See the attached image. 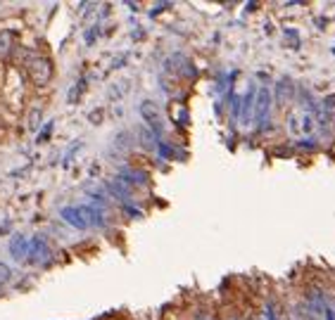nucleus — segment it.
Wrapping results in <instances>:
<instances>
[{
    "label": "nucleus",
    "instance_id": "nucleus-1",
    "mask_svg": "<svg viewBox=\"0 0 335 320\" xmlns=\"http://www.w3.org/2000/svg\"><path fill=\"white\" fill-rule=\"evenodd\" d=\"M273 92L269 88H259L257 90V126L259 128H267V119H269V111H271V102H273Z\"/></svg>",
    "mask_w": 335,
    "mask_h": 320
},
{
    "label": "nucleus",
    "instance_id": "nucleus-2",
    "mask_svg": "<svg viewBox=\"0 0 335 320\" xmlns=\"http://www.w3.org/2000/svg\"><path fill=\"white\" fill-rule=\"evenodd\" d=\"M140 117L145 119V123L150 126L152 133L162 136V117H160V109H157V105L152 100H145L143 105H140Z\"/></svg>",
    "mask_w": 335,
    "mask_h": 320
},
{
    "label": "nucleus",
    "instance_id": "nucleus-3",
    "mask_svg": "<svg viewBox=\"0 0 335 320\" xmlns=\"http://www.w3.org/2000/svg\"><path fill=\"white\" fill-rule=\"evenodd\" d=\"M60 216H62L64 221H67L72 228H76V230L91 228V223H88V218H86V214H83V209H81V206H64V209H60Z\"/></svg>",
    "mask_w": 335,
    "mask_h": 320
},
{
    "label": "nucleus",
    "instance_id": "nucleus-4",
    "mask_svg": "<svg viewBox=\"0 0 335 320\" xmlns=\"http://www.w3.org/2000/svg\"><path fill=\"white\" fill-rule=\"evenodd\" d=\"M29 261L31 263H41V266H45L50 261V247H48V242L43 240V237H33L31 240V252H29Z\"/></svg>",
    "mask_w": 335,
    "mask_h": 320
},
{
    "label": "nucleus",
    "instance_id": "nucleus-5",
    "mask_svg": "<svg viewBox=\"0 0 335 320\" xmlns=\"http://www.w3.org/2000/svg\"><path fill=\"white\" fill-rule=\"evenodd\" d=\"M29 252H31V240L24 235H14L10 242V254L14 261H29Z\"/></svg>",
    "mask_w": 335,
    "mask_h": 320
},
{
    "label": "nucleus",
    "instance_id": "nucleus-6",
    "mask_svg": "<svg viewBox=\"0 0 335 320\" xmlns=\"http://www.w3.org/2000/svg\"><path fill=\"white\" fill-rule=\"evenodd\" d=\"M29 69H31V76L38 83H45V81L50 79V74H52V67H50V62L45 60V57H33V60L29 62Z\"/></svg>",
    "mask_w": 335,
    "mask_h": 320
},
{
    "label": "nucleus",
    "instance_id": "nucleus-7",
    "mask_svg": "<svg viewBox=\"0 0 335 320\" xmlns=\"http://www.w3.org/2000/svg\"><path fill=\"white\" fill-rule=\"evenodd\" d=\"M117 178L126 185H148V176L138 168H121Z\"/></svg>",
    "mask_w": 335,
    "mask_h": 320
},
{
    "label": "nucleus",
    "instance_id": "nucleus-8",
    "mask_svg": "<svg viewBox=\"0 0 335 320\" xmlns=\"http://www.w3.org/2000/svg\"><path fill=\"white\" fill-rule=\"evenodd\" d=\"M255 102H257V90L255 88H250V90L245 92L242 109H240V121L242 123H250V119H252V109H255Z\"/></svg>",
    "mask_w": 335,
    "mask_h": 320
},
{
    "label": "nucleus",
    "instance_id": "nucleus-9",
    "mask_svg": "<svg viewBox=\"0 0 335 320\" xmlns=\"http://www.w3.org/2000/svg\"><path fill=\"white\" fill-rule=\"evenodd\" d=\"M107 187H110V192H112V197H117L119 202L121 204H129V199H131V187L126 183H121V180H112L110 185H107Z\"/></svg>",
    "mask_w": 335,
    "mask_h": 320
},
{
    "label": "nucleus",
    "instance_id": "nucleus-10",
    "mask_svg": "<svg viewBox=\"0 0 335 320\" xmlns=\"http://www.w3.org/2000/svg\"><path fill=\"white\" fill-rule=\"evenodd\" d=\"M83 209V214H86V218H88V223L91 225H105V214H102V209H95V206H81Z\"/></svg>",
    "mask_w": 335,
    "mask_h": 320
},
{
    "label": "nucleus",
    "instance_id": "nucleus-11",
    "mask_svg": "<svg viewBox=\"0 0 335 320\" xmlns=\"http://www.w3.org/2000/svg\"><path fill=\"white\" fill-rule=\"evenodd\" d=\"M12 31H0V60L10 55V48H12Z\"/></svg>",
    "mask_w": 335,
    "mask_h": 320
},
{
    "label": "nucleus",
    "instance_id": "nucleus-12",
    "mask_svg": "<svg viewBox=\"0 0 335 320\" xmlns=\"http://www.w3.org/2000/svg\"><path fill=\"white\" fill-rule=\"evenodd\" d=\"M10 277H12V268L0 261V287H3L5 283H10Z\"/></svg>",
    "mask_w": 335,
    "mask_h": 320
},
{
    "label": "nucleus",
    "instance_id": "nucleus-13",
    "mask_svg": "<svg viewBox=\"0 0 335 320\" xmlns=\"http://www.w3.org/2000/svg\"><path fill=\"white\" fill-rule=\"evenodd\" d=\"M157 149H160V157H164V159H171L174 154H171V147H169L167 142H157Z\"/></svg>",
    "mask_w": 335,
    "mask_h": 320
},
{
    "label": "nucleus",
    "instance_id": "nucleus-14",
    "mask_svg": "<svg viewBox=\"0 0 335 320\" xmlns=\"http://www.w3.org/2000/svg\"><path fill=\"white\" fill-rule=\"evenodd\" d=\"M50 130H52V121H48V123H45V128L41 130V136H38V142L48 140V138H50Z\"/></svg>",
    "mask_w": 335,
    "mask_h": 320
},
{
    "label": "nucleus",
    "instance_id": "nucleus-15",
    "mask_svg": "<svg viewBox=\"0 0 335 320\" xmlns=\"http://www.w3.org/2000/svg\"><path fill=\"white\" fill-rule=\"evenodd\" d=\"M267 318L269 320H278L276 318V308H273V304H267Z\"/></svg>",
    "mask_w": 335,
    "mask_h": 320
}]
</instances>
